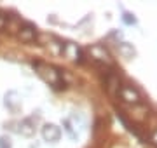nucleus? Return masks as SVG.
I'll return each instance as SVG.
<instances>
[{"mask_svg":"<svg viewBox=\"0 0 157 148\" xmlns=\"http://www.w3.org/2000/svg\"><path fill=\"white\" fill-rule=\"evenodd\" d=\"M33 66L37 68V72L40 73V77L49 82L52 87L56 89H61L65 87V82H63V77H61V72L54 66H49V65H44V63H33Z\"/></svg>","mask_w":157,"mask_h":148,"instance_id":"f257e3e1","label":"nucleus"},{"mask_svg":"<svg viewBox=\"0 0 157 148\" xmlns=\"http://www.w3.org/2000/svg\"><path fill=\"white\" fill-rule=\"evenodd\" d=\"M42 136H44L45 141H58L59 136H61V131H59V127H56V125L47 124L42 129Z\"/></svg>","mask_w":157,"mask_h":148,"instance_id":"f03ea898","label":"nucleus"},{"mask_svg":"<svg viewBox=\"0 0 157 148\" xmlns=\"http://www.w3.org/2000/svg\"><path fill=\"white\" fill-rule=\"evenodd\" d=\"M35 37H37V28L30 23H23V26L19 28V39L30 42V40H33Z\"/></svg>","mask_w":157,"mask_h":148,"instance_id":"7ed1b4c3","label":"nucleus"},{"mask_svg":"<svg viewBox=\"0 0 157 148\" xmlns=\"http://www.w3.org/2000/svg\"><path fill=\"white\" fill-rule=\"evenodd\" d=\"M63 46V52L67 54L70 59H73V61H80L82 59V54H80V49H78L75 44H72V42H67V44H61Z\"/></svg>","mask_w":157,"mask_h":148,"instance_id":"20e7f679","label":"nucleus"},{"mask_svg":"<svg viewBox=\"0 0 157 148\" xmlns=\"http://www.w3.org/2000/svg\"><path fill=\"white\" fill-rule=\"evenodd\" d=\"M6 23H7L6 16H0V28H4V26H6Z\"/></svg>","mask_w":157,"mask_h":148,"instance_id":"39448f33","label":"nucleus"}]
</instances>
